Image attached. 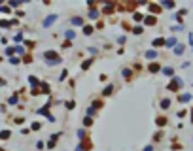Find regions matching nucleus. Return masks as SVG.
I'll use <instances>...</instances> for the list:
<instances>
[{
    "instance_id": "f257e3e1",
    "label": "nucleus",
    "mask_w": 193,
    "mask_h": 151,
    "mask_svg": "<svg viewBox=\"0 0 193 151\" xmlns=\"http://www.w3.org/2000/svg\"><path fill=\"white\" fill-rule=\"evenodd\" d=\"M182 85H184V81H182L180 78H174V79L171 81V85H169V91H176V89L182 87Z\"/></svg>"
},
{
    "instance_id": "f03ea898",
    "label": "nucleus",
    "mask_w": 193,
    "mask_h": 151,
    "mask_svg": "<svg viewBox=\"0 0 193 151\" xmlns=\"http://www.w3.org/2000/svg\"><path fill=\"white\" fill-rule=\"evenodd\" d=\"M55 21H57V15L53 13V15H49V17H47V19L44 21V27H51V25H53Z\"/></svg>"
},
{
    "instance_id": "7ed1b4c3",
    "label": "nucleus",
    "mask_w": 193,
    "mask_h": 151,
    "mask_svg": "<svg viewBox=\"0 0 193 151\" xmlns=\"http://www.w3.org/2000/svg\"><path fill=\"white\" fill-rule=\"evenodd\" d=\"M44 59H53V60H59V55L55 51H45L44 53Z\"/></svg>"
},
{
    "instance_id": "20e7f679",
    "label": "nucleus",
    "mask_w": 193,
    "mask_h": 151,
    "mask_svg": "<svg viewBox=\"0 0 193 151\" xmlns=\"http://www.w3.org/2000/svg\"><path fill=\"white\" fill-rule=\"evenodd\" d=\"M152 46H155V47H163V46H165V38H155Z\"/></svg>"
},
{
    "instance_id": "39448f33",
    "label": "nucleus",
    "mask_w": 193,
    "mask_h": 151,
    "mask_svg": "<svg viewBox=\"0 0 193 151\" xmlns=\"http://www.w3.org/2000/svg\"><path fill=\"white\" fill-rule=\"evenodd\" d=\"M165 46L167 47H174L176 46V38H169V40H165Z\"/></svg>"
},
{
    "instance_id": "423d86ee",
    "label": "nucleus",
    "mask_w": 193,
    "mask_h": 151,
    "mask_svg": "<svg viewBox=\"0 0 193 151\" xmlns=\"http://www.w3.org/2000/svg\"><path fill=\"white\" fill-rule=\"evenodd\" d=\"M155 57H157V53H155V51H153V49L146 51V59H155Z\"/></svg>"
},
{
    "instance_id": "0eeeda50",
    "label": "nucleus",
    "mask_w": 193,
    "mask_h": 151,
    "mask_svg": "<svg viewBox=\"0 0 193 151\" xmlns=\"http://www.w3.org/2000/svg\"><path fill=\"white\" fill-rule=\"evenodd\" d=\"M150 9H152L153 13H159V11H161V6H157V4H150Z\"/></svg>"
},
{
    "instance_id": "6e6552de",
    "label": "nucleus",
    "mask_w": 193,
    "mask_h": 151,
    "mask_svg": "<svg viewBox=\"0 0 193 151\" xmlns=\"http://www.w3.org/2000/svg\"><path fill=\"white\" fill-rule=\"evenodd\" d=\"M174 53H176V55H182V53H184V46H180V44H176V47H174Z\"/></svg>"
},
{
    "instance_id": "1a4fd4ad",
    "label": "nucleus",
    "mask_w": 193,
    "mask_h": 151,
    "mask_svg": "<svg viewBox=\"0 0 193 151\" xmlns=\"http://www.w3.org/2000/svg\"><path fill=\"white\" fill-rule=\"evenodd\" d=\"M191 100V95H188V93H186V95H180V102H189Z\"/></svg>"
},
{
    "instance_id": "9d476101",
    "label": "nucleus",
    "mask_w": 193,
    "mask_h": 151,
    "mask_svg": "<svg viewBox=\"0 0 193 151\" xmlns=\"http://www.w3.org/2000/svg\"><path fill=\"white\" fill-rule=\"evenodd\" d=\"M9 134H12L9 130H2V132H0V140H8V138H9Z\"/></svg>"
},
{
    "instance_id": "9b49d317",
    "label": "nucleus",
    "mask_w": 193,
    "mask_h": 151,
    "mask_svg": "<svg viewBox=\"0 0 193 151\" xmlns=\"http://www.w3.org/2000/svg\"><path fill=\"white\" fill-rule=\"evenodd\" d=\"M150 72H159V64L157 62H152V64H150Z\"/></svg>"
},
{
    "instance_id": "f8f14e48",
    "label": "nucleus",
    "mask_w": 193,
    "mask_h": 151,
    "mask_svg": "<svg viewBox=\"0 0 193 151\" xmlns=\"http://www.w3.org/2000/svg\"><path fill=\"white\" fill-rule=\"evenodd\" d=\"M64 36H66L68 40H72V38H76V32H74V30H66V32H64Z\"/></svg>"
},
{
    "instance_id": "ddd939ff",
    "label": "nucleus",
    "mask_w": 193,
    "mask_h": 151,
    "mask_svg": "<svg viewBox=\"0 0 193 151\" xmlns=\"http://www.w3.org/2000/svg\"><path fill=\"white\" fill-rule=\"evenodd\" d=\"M169 106H171V100H169V98H165V100H161V108H163V110H167Z\"/></svg>"
},
{
    "instance_id": "4468645a",
    "label": "nucleus",
    "mask_w": 193,
    "mask_h": 151,
    "mask_svg": "<svg viewBox=\"0 0 193 151\" xmlns=\"http://www.w3.org/2000/svg\"><path fill=\"white\" fill-rule=\"evenodd\" d=\"M72 23L80 27V25H83V19H81V17H74V19H72Z\"/></svg>"
},
{
    "instance_id": "2eb2a0df",
    "label": "nucleus",
    "mask_w": 193,
    "mask_h": 151,
    "mask_svg": "<svg viewBox=\"0 0 193 151\" xmlns=\"http://www.w3.org/2000/svg\"><path fill=\"white\" fill-rule=\"evenodd\" d=\"M157 125H159V127H165V125H167V119H165V117H157Z\"/></svg>"
},
{
    "instance_id": "dca6fc26",
    "label": "nucleus",
    "mask_w": 193,
    "mask_h": 151,
    "mask_svg": "<svg viewBox=\"0 0 193 151\" xmlns=\"http://www.w3.org/2000/svg\"><path fill=\"white\" fill-rule=\"evenodd\" d=\"M163 8H167V9H171V8H174V2H163Z\"/></svg>"
},
{
    "instance_id": "f3484780",
    "label": "nucleus",
    "mask_w": 193,
    "mask_h": 151,
    "mask_svg": "<svg viewBox=\"0 0 193 151\" xmlns=\"http://www.w3.org/2000/svg\"><path fill=\"white\" fill-rule=\"evenodd\" d=\"M112 89H114L112 85H108V87H106V89H104V91H102V95H104V96H106V95H112Z\"/></svg>"
},
{
    "instance_id": "a211bd4d",
    "label": "nucleus",
    "mask_w": 193,
    "mask_h": 151,
    "mask_svg": "<svg viewBox=\"0 0 193 151\" xmlns=\"http://www.w3.org/2000/svg\"><path fill=\"white\" fill-rule=\"evenodd\" d=\"M91 32H93V27H89V25H87V27H83V34H87V36H89Z\"/></svg>"
},
{
    "instance_id": "6ab92c4d",
    "label": "nucleus",
    "mask_w": 193,
    "mask_h": 151,
    "mask_svg": "<svg viewBox=\"0 0 193 151\" xmlns=\"http://www.w3.org/2000/svg\"><path fill=\"white\" fill-rule=\"evenodd\" d=\"M163 74H165V76H172L174 70H172V68H163Z\"/></svg>"
},
{
    "instance_id": "aec40b11",
    "label": "nucleus",
    "mask_w": 193,
    "mask_h": 151,
    "mask_svg": "<svg viewBox=\"0 0 193 151\" xmlns=\"http://www.w3.org/2000/svg\"><path fill=\"white\" fill-rule=\"evenodd\" d=\"M146 25H155V17H146Z\"/></svg>"
},
{
    "instance_id": "412c9836",
    "label": "nucleus",
    "mask_w": 193,
    "mask_h": 151,
    "mask_svg": "<svg viewBox=\"0 0 193 151\" xmlns=\"http://www.w3.org/2000/svg\"><path fill=\"white\" fill-rule=\"evenodd\" d=\"M28 83H30V85H34V87H36V85H38V79H36V78H32V76H30V78H28Z\"/></svg>"
},
{
    "instance_id": "4be33fe9",
    "label": "nucleus",
    "mask_w": 193,
    "mask_h": 151,
    "mask_svg": "<svg viewBox=\"0 0 193 151\" xmlns=\"http://www.w3.org/2000/svg\"><path fill=\"white\" fill-rule=\"evenodd\" d=\"M133 32H135V34H142L144 28H142V27H135V28H133Z\"/></svg>"
},
{
    "instance_id": "5701e85b",
    "label": "nucleus",
    "mask_w": 193,
    "mask_h": 151,
    "mask_svg": "<svg viewBox=\"0 0 193 151\" xmlns=\"http://www.w3.org/2000/svg\"><path fill=\"white\" fill-rule=\"evenodd\" d=\"M78 138H80V140H83V138H85V132H83V128H80V130H78Z\"/></svg>"
},
{
    "instance_id": "b1692460",
    "label": "nucleus",
    "mask_w": 193,
    "mask_h": 151,
    "mask_svg": "<svg viewBox=\"0 0 193 151\" xmlns=\"http://www.w3.org/2000/svg\"><path fill=\"white\" fill-rule=\"evenodd\" d=\"M89 66H91V60H85V62L81 64V70H87V68H89Z\"/></svg>"
},
{
    "instance_id": "393cba45",
    "label": "nucleus",
    "mask_w": 193,
    "mask_h": 151,
    "mask_svg": "<svg viewBox=\"0 0 193 151\" xmlns=\"http://www.w3.org/2000/svg\"><path fill=\"white\" fill-rule=\"evenodd\" d=\"M89 17L91 19H97V17H99V11H95V9H93V11H89Z\"/></svg>"
},
{
    "instance_id": "a878e982",
    "label": "nucleus",
    "mask_w": 193,
    "mask_h": 151,
    "mask_svg": "<svg viewBox=\"0 0 193 151\" xmlns=\"http://www.w3.org/2000/svg\"><path fill=\"white\" fill-rule=\"evenodd\" d=\"M133 19H135V21H142V13H138V11H136V13L133 15Z\"/></svg>"
},
{
    "instance_id": "bb28decb",
    "label": "nucleus",
    "mask_w": 193,
    "mask_h": 151,
    "mask_svg": "<svg viewBox=\"0 0 193 151\" xmlns=\"http://www.w3.org/2000/svg\"><path fill=\"white\" fill-rule=\"evenodd\" d=\"M91 123H93V121H91V117H85V119H83V125H85V127H89Z\"/></svg>"
},
{
    "instance_id": "cd10ccee",
    "label": "nucleus",
    "mask_w": 193,
    "mask_h": 151,
    "mask_svg": "<svg viewBox=\"0 0 193 151\" xmlns=\"http://www.w3.org/2000/svg\"><path fill=\"white\" fill-rule=\"evenodd\" d=\"M123 76H125V78H131V70L125 68V70H123Z\"/></svg>"
},
{
    "instance_id": "c85d7f7f",
    "label": "nucleus",
    "mask_w": 193,
    "mask_h": 151,
    "mask_svg": "<svg viewBox=\"0 0 193 151\" xmlns=\"http://www.w3.org/2000/svg\"><path fill=\"white\" fill-rule=\"evenodd\" d=\"M8 102H9V104H17V96H12Z\"/></svg>"
},
{
    "instance_id": "c756f323",
    "label": "nucleus",
    "mask_w": 193,
    "mask_h": 151,
    "mask_svg": "<svg viewBox=\"0 0 193 151\" xmlns=\"http://www.w3.org/2000/svg\"><path fill=\"white\" fill-rule=\"evenodd\" d=\"M6 53H8V55H12V53H15V47H8V49H6Z\"/></svg>"
},
{
    "instance_id": "7c9ffc66",
    "label": "nucleus",
    "mask_w": 193,
    "mask_h": 151,
    "mask_svg": "<svg viewBox=\"0 0 193 151\" xmlns=\"http://www.w3.org/2000/svg\"><path fill=\"white\" fill-rule=\"evenodd\" d=\"M66 76H68V72H66V70H63V74L59 76V79H64V78H66Z\"/></svg>"
},
{
    "instance_id": "2f4dec72",
    "label": "nucleus",
    "mask_w": 193,
    "mask_h": 151,
    "mask_svg": "<svg viewBox=\"0 0 193 151\" xmlns=\"http://www.w3.org/2000/svg\"><path fill=\"white\" fill-rule=\"evenodd\" d=\"M9 62H12V64H17L19 59H17V57H12V59H9Z\"/></svg>"
},
{
    "instance_id": "473e14b6",
    "label": "nucleus",
    "mask_w": 193,
    "mask_h": 151,
    "mask_svg": "<svg viewBox=\"0 0 193 151\" xmlns=\"http://www.w3.org/2000/svg\"><path fill=\"white\" fill-rule=\"evenodd\" d=\"M23 62H32V57H28V55H25V60Z\"/></svg>"
},
{
    "instance_id": "72a5a7b5",
    "label": "nucleus",
    "mask_w": 193,
    "mask_h": 151,
    "mask_svg": "<svg viewBox=\"0 0 193 151\" xmlns=\"http://www.w3.org/2000/svg\"><path fill=\"white\" fill-rule=\"evenodd\" d=\"M66 108H68V110H72V108H74V102H72V100L66 102Z\"/></svg>"
},
{
    "instance_id": "f704fd0d",
    "label": "nucleus",
    "mask_w": 193,
    "mask_h": 151,
    "mask_svg": "<svg viewBox=\"0 0 193 151\" xmlns=\"http://www.w3.org/2000/svg\"><path fill=\"white\" fill-rule=\"evenodd\" d=\"M144 151H153V147L152 146H146V147H144Z\"/></svg>"
},
{
    "instance_id": "c9c22d12",
    "label": "nucleus",
    "mask_w": 193,
    "mask_h": 151,
    "mask_svg": "<svg viewBox=\"0 0 193 151\" xmlns=\"http://www.w3.org/2000/svg\"><path fill=\"white\" fill-rule=\"evenodd\" d=\"M76 151H83V146H78V147H76Z\"/></svg>"
},
{
    "instance_id": "e433bc0d",
    "label": "nucleus",
    "mask_w": 193,
    "mask_h": 151,
    "mask_svg": "<svg viewBox=\"0 0 193 151\" xmlns=\"http://www.w3.org/2000/svg\"><path fill=\"white\" fill-rule=\"evenodd\" d=\"M4 83H6V81H4V79H0V85H4Z\"/></svg>"
}]
</instances>
